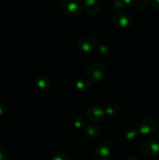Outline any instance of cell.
<instances>
[{"label": "cell", "mask_w": 159, "mask_h": 160, "mask_svg": "<svg viewBox=\"0 0 159 160\" xmlns=\"http://www.w3.org/2000/svg\"><path fill=\"white\" fill-rule=\"evenodd\" d=\"M86 74L90 81L98 82L101 81L105 75V67L99 62H93L87 67Z\"/></svg>", "instance_id": "6da1fadb"}, {"label": "cell", "mask_w": 159, "mask_h": 160, "mask_svg": "<svg viewBox=\"0 0 159 160\" xmlns=\"http://www.w3.org/2000/svg\"><path fill=\"white\" fill-rule=\"evenodd\" d=\"M157 126V122L156 119L153 117H145L140 120L138 126V131L140 134L143 135H148L155 131Z\"/></svg>", "instance_id": "7a4b0ae2"}, {"label": "cell", "mask_w": 159, "mask_h": 160, "mask_svg": "<svg viewBox=\"0 0 159 160\" xmlns=\"http://www.w3.org/2000/svg\"><path fill=\"white\" fill-rule=\"evenodd\" d=\"M62 9L67 15L76 17L80 13L82 6L78 0H64L62 2Z\"/></svg>", "instance_id": "3957f363"}, {"label": "cell", "mask_w": 159, "mask_h": 160, "mask_svg": "<svg viewBox=\"0 0 159 160\" xmlns=\"http://www.w3.org/2000/svg\"><path fill=\"white\" fill-rule=\"evenodd\" d=\"M140 148L146 156H154L159 152V142L156 139H149L142 144Z\"/></svg>", "instance_id": "277c9868"}, {"label": "cell", "mask_w": 159, "mask_h": 160, "mask_svg": "<svg viewBox=\"0 0 159 160\" xmlns=\"http://www.w3.org/2000/svg\"><path fill=\"white\" fill-rule=\"evenodd\" d=\"M114 23L119 28H128L132 23V17L129 12L119 11L115 13L112 18Z\"/></svg>", "instance_id": "5b68a950"}, {"label": "cell", "mask_w": 159, "mask_h": 160, "mask_svg": "<svg viewBox=\"0 0 159 160\" xmlns=\"http://www.w3.org/2000/svg\"><path fill=\"white\" fill-rule=\"evenodd\" d=\"M97 45V42L91 36H84L79 40L77 48L84 52H90L93 51Z\"/></svg>", "instance_id": "8992f818"}, {"label": "cell", "mask_w": 159, "mask_h": 160, "mask_svg": "<svg viewBox=\"0 0 159 160\" xmlns=\"http://www.w3.org/2000/svg\"><path fill=\"white\" fill-rule=\"evenodd\" d=\"M104 110L101 106H93L88 109L87 112V117L90 121L93 123H98L102 121L104 118Z\"/></svg>", "instance_id": "52a82bcc"}, {"label": "cell", "mask_w": 159, "mask_h": 160, "mask_svg": "<svg viewBox=\"0 0 159 160\" xmlns=\"http://www.w3.org/2000/svg\"><path fill=\"white\" fill-rule=\"evenodd\" d=\"M112 152L108 145L101 144L94 149V157L96 160H110Z\"/></svg>", "instance_id": "ba28073f"}, {"label": "cell", "mask_w": 159, "mask_h": 160, "mask_svg": "<svg viewBox=\"0 0 159 160\" xmlns=\"http://www.w3.org/2000/svg\"><path fill=\"white\" fill-rule=\"evenodd\" d=\"M101 7V0H85L84 2V8L89 15H96Z\"/></svg>", "instance_id": "9c48e42d"}, {"label": "cell", "mask_w": 159, "mask_h": 160, "mask_svg": "<svg viewBox=\"0 0 159 160\" xmlns=\"http://www.w3.org/2000/svg\"><path fill=\"white\" fill-rule=\"evenodd\" d=\"M84 134L90 138H95L101 134V128L95 123H90L84 127Z\"/></svg>", "instance_id": "30bf717a"}, {"label": "cell", "mask_w": 159, "mask_h": 160, "mask_svg": "<svg viewBox=\"0 0 159 160\" xmlns=\"http://www.w3.org/2000/svg\"><path fill=\"white\" fill-rule=\"evenodd\" d=\"M35 86L39 90H46L50 86V79L47 75H39L35 80Z\"/></svg>", "instance_id": "8fae6325"}, {"label": "cell", "mask_w": 159, "mask_h": 160, "mask_svg": "<svg viewBox=\"0 0 159 160\" xmlns=\"http://www.w3.org/2000/svg\"><path fill=\"white\" fill-rule=\"evenodd\" d=\"M90 87V82L89 80L85 79V78H80L75 82V88L77 90L84 92L87 91L89 88Z\"/></svg>", "instance_id": "7c38bea8"}, {"label": "cell", "mask_w": 159, "mask_h": 160, "mask_svg": "<svg viewBox=\"0 0 159 160\" xmlns=\"http://www.w3.org/2000/svg\"><path fill=\"white\" fill-rule=\"evenodd\" d=\"M139 134L140 133H139L138 129L133 128V127H129L124 131V136L128 140H133V139L137 138Z\"/></svg>", "instance_id": "4fadbf2b"}, {"label": "cell", "mask_w": 159, "mask_h": 160, "mask_svg": "<svg viewBox=\"0 0 159 160\" xmlns=\"http://www.w3.org/2000/svg\"><path fill=\"white\" fill-rule=\"evenodd\" d=\"M104 113L112 117V116L117 115L119 112V107L118 105L115 104V103H109L104 107Z\"/></svg>", "instance_id": "5bb4252c"}, {"label": "cell", "mask_w": 159, "mask_h": 160, "mask_svg": "<svg viewBox=\"0 0 159 160\" xmlns=\"http://www.w3.org/2000/svg\"><path fill=\"white\" fill-rule=\"evenodd\" d=\"M110 51L109 45L106 43H100L98 46V52L101 55H107Z\"/></svg>", "instance_id": "9a60e30c"}, {"label": "cell", "mask_w": 159, "mask_h": 160, "mask_svg": "<svg viewBox=\"0 0 159 160\" xmlns=\"http://www.w3.org/2000/svg\"><path fill=\"white\" fill-rule=\"evenodd\" d=\"M51 160H70V157L65 153L62 152H58L53 155Z\"/></svg>", "instance_id": "2e32d148"}, {"label": "cell", "mask_w": 159, "mask_h": 160, "mask_svg": "<svg viewBox=\"0 0 159 160\" xmlns=\"http://www.w3.org/2000/svg\"><path fill=\"white\" fill-rule=\"evenodd\" d=\"M73 126L76 128L79 129V128H82L84 126V120L83 117H78L73 120Z\"/></svg>", "instance_id": "e0dca14e"}, {"label": "cell", "mask_w": 159, "mask_h": 160, "mask_svg": "<svg viewBox=\"0 0 159 160\" xmlns=\"http://www.w3.org/2000/svg\"><path fill=\"white\" fill-rule=\"evenodd\" d=\"M112 8L114 9H123V8L126 7L123 1H121V0H115V1L112 2Z\"/></svg>", "instance_id": "ac0fdd59"}, {"label": "cell", "mask_w": 159, "mask_h": 160, "mask_svg": "<svg viewBox=\"0 0 159 160\" xmlns=\"http://www.w3.org/2000/svg\"><path fill=\"white\" fill-rule=\"evenodd\" d=\"M123 2H124L126 6H131V7H132V6H137L138 2L135 1V0H125V1H123Z\"/></svg>", "instance_id": "d6986e66"}, {"label": "cell", "mask_w": 159, "mask_h": 160, "mask_svg": "<svg viewBox=\"0 0 159 160\" xmlns=\"http://www.w3.org/2000/svg\"><path fill=\"white\" fill-rule=\"evenodd\" d=\"M151 5H152V6L154 9H158L159 10V0H153L151 2Z\"/></svg>", "instance_id": "ffe728a7"}, {"label": "cell", "mask_w": 159, "mask_h": 160, "mask_svg": "<svg viewBox=\"0 0 159 160\" xmlns=\"http://www.w3.org/2000/svg\"><path fill=\"white\" fill-rule=\"evenodd\" d=\"M5 110H6V106H5L4 103L0 102V116L4 113Z\"/></svg>", "instance_id": "44dd1931"}, {"label": "cell", "mask_w": 159, "mask_h": 160, "mask_svg": "<svg viewBox=\"0 0 159 160\" xmlns=\"http://www.w3.org/2000/svg\"><path fill=\"white\" fill-rule=\"evenodd\" d=\"M6 153H5L4 151H2V150L0 148V160H5L6 159Z\"/></svg>", "instance_id": "7402d4cb"}, {"label": "cell", "mask_w": 159, "mask_h": 160, "mask_svg": "<svg viewBox=\"0 0 159 160\" xmlns=\"http://www.w3.org/2000/svg\"><path fill=\"white\" fill-rule=\"evenodd\" d=\"M127 160H140V159H138L137 157H135V156H131V157H129Z\"/></svg>", "instance_id": "603a6c76"}]
</instances>
